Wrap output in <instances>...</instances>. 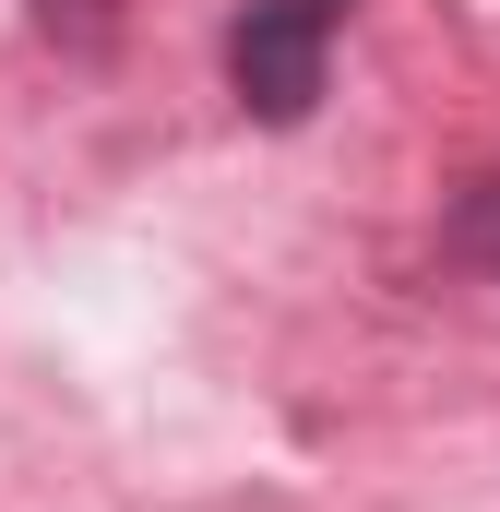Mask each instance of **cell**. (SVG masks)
<instances>
[{"label":"cell","mask_w":500,"mask_h":512,"mask_svg":"<svg viewBox=\"0 0 500 512\" xmlns=\"http://www.w3.org/2000/svg\"><path fill=\"white\" fill-rule=\"evenodd\" d=\"M334 12L346 0H250L239 36H227V84H239L250 120L298 131L322 108V60H334Z\"/></svg>","instance_id":"obj_1"},{"label":"cell","mask_w":500,"mask_h":512,"mask_svg":"<svg viewBox=\"0 0 500 512\" xmlns=\"http://www.w3.org/2000/svg\"><path fill=\"white\" fill-rule=\"evenodd\" d=\"M441 262H465V274H489V286H500V179H465V191H453V215H441Z\"/></svg>","instance_id":"obj_2"}]
</instances>
